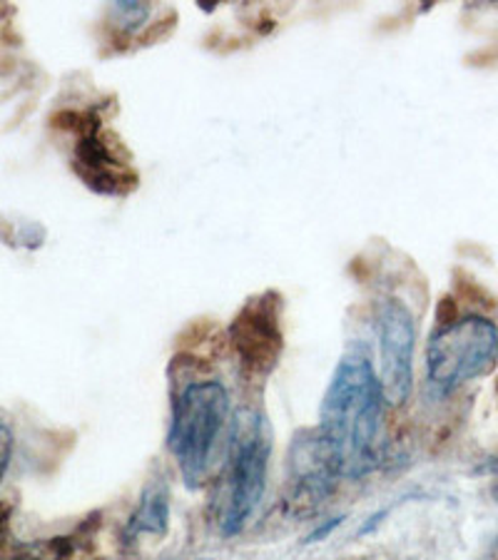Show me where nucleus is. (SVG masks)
<instances>
[{
  "mask_svg": "<svg viewBox=\"0 0 498 560\" xmlns=\"http://www.w3.org/2000/svg\"><path fill=\"white\" fill-rule=\"evenodd\" d=\"M384 394L364 357L339 361L322 401L320 436L344 478L374 471L384 456Z\"/></svg>",
  "mask_w": 498,
  "mask_h": 560,
  "instance_id": "1",
  "label": "nucleus"
},
{
  "mask_svg": "<svg viewBox=\"0 0 498 560\" xmlns=\"http://www.w3.org/2000/svg\"><path fill=\"white\" fill-rule=\"evenodd\" d=\"M230 423V394L220 382H193L172 404L167 444L187 486H202Z\"/></svg>",
  "mask_w": 498,
  "mask_h": 560,
  "instance_id": "2",
  "label": "nucleus"
},
{
  "mask_svg": "<svg viewBox=\"0 0 498 560\" xmlns=\"http://www.w3.org/2000/svg\"><path fill=\"white\" fill-rule=\"evenodd\" d=\"M269 439L259 413L240 411L232 421L220 489V526L224 536L238 533L255 518L265 499Z\"/></svg>",
  "mask_w": 498,
  "mask_h": 560,
  "instance_id": "3",
  "label": "nucleus"
},
{
  "mask_svg": "<svg viewBox=\"0 0 498 560\" xmlns=\"http://www.w3.org/2000/svg\"><path fill=\"white\" fill-rule=\"evenodd\" d=\"M498 361V327L486 316L441 324L427 347V374L433 386L451 392L494 372Z\"/></svg>",
  "mask_w": 498,
  "mask_h": 560,
  "instance_id": "4",
  "label": "nucleus"
},
{
  "mask_svg": "<svg viewBox=\"0 0 498 560\" xmlns=\"http://www.w3.org/2000/svg\"><path fill=\"white\" fill-rule=\"evenodd\" d=\"M379 331V372L384 401L389 406H402L409 401L414 386V347L416 324L412 312L394 296L377 306Z\"/></svg>",
  "mask_w": 498,
  "mask_h": 560,
  "instance_id": "5",
  "label": "nucleus"
},
{
  "mask_svg": "<svg viewBox=\"0 0 498 560\" xmlns=\"http://www.w3.org/2000/svg\"><path fill=\"white\" fill-rule=\"evenodd\" d=\"M232 347L250 374H269L285 349L279 327V302L275 294L252 300L230 327Z\"/></svg>",
  "mask_w": 498,
  "mask_h": 560,
  "instance_id": "6",
  "label": "nucleus"
},
{
  "mask_svg": "<svg viewBox=\"0 0 498 560\" xmlns=\"http://www.w3.org/2000/svg\"><path fill=\"white\" fill-rule=\"evenodd\" d=\"M167 516H170V499H167V486L152 483L144 489L142 501L138 511L132 513L128 523V538H138L142 533L150 536H162L167 530Z\"/></svg>",
  "mask_w": 498,
  "mask_h": 560,
  "instance_id": "7",
  "label": "nucleus"
},
{
  "mask_svg": "<svg viewBox=\"0 0 498 560\" xmlns=\"http://www.w3.org/2000/svg\"><path fill=\"white\" fill-rule=\"evenodd\" d=\"M70 556H72L70 538H50V540H38V544L18 548L13 560H68Z\"/></svg>",
  "mask_w": 498,
  "mask_h": 560,
  "instance_id": "8",
  "label": "nucleus"
},
{
  "mask_svg": "<svg viewBox=\"0 0 498 560\" xmlns=\"http://www.w3.org/2000/svg\"><path fill=\"white\" fill-rule=\"evenodd\" d=\"M150 15V8L142 5V3H115L113 5V18L117 23H120V28L125 31H132L148 21Z\"/></svg>",
  "mask_w": 498,
  "mask_h": 560,
  "instance_id": "9",
  "label": "nucleus"
},
{
  "mask_svg": "<svg viewBox=\"0 0 498 560\" xmlns=\"http://www.w3.org/2000/svg\"><path fill=\"white\" fill-rule=\"evenodd\" d=\"M11 454H13V436L3 423H0V481H3L5 468L11 464Z\"/></svg>",
  "mask_w": 498,
  "mask_h": 560,
  "instance_id": "10",
  "label": "nucleus"
},
{
  "mask_svg": "<svg viewBox=\"0 0 498 560\" xmlns=\"http://www.w3.org/2000/svg\"><path fill=\"white\" fill-rule=\"evenodd\" d=\"M339 523H341V518H334V521H329V523H327V526H320V528H316V530L312 533L310 538H306V544H314V540H320V538H327L329 533L339 526Z\"/></svg>",
  "mask_w": 498,
  "mask_h": 560,
  "instance_id": "11",
  "label": "nucleus"
},
{
  "mask_svg": "<svg viewBox=\"0 0 498 560\" xmlns=\"http://www.w3.org/2000/svg\"><path fill=\"white\" fill-rule=\"evenodd\" d=\"M8 518H11V509L0 503V540H3L8 533Z\"/></svg>",
  "mask_w": 498,
  "mask_h": 560,
  "instance_id": "12",
  "label": "nucleus"
},
{
  "mask_svg": "<svg viewBox=\"0 0 498 560\" xmlns=\"http://www.w3.org/2000/svg\"><path fill=\"white\" fill-rule=\"evenodd\" d=\"M494 495L498 499V483H496V489H494Z\"/></svg>",
  "mask_w": 498,
  "mask_h": 560,
  "instance_id": "13",
  "label": "nucleus"
}]
</instances>
